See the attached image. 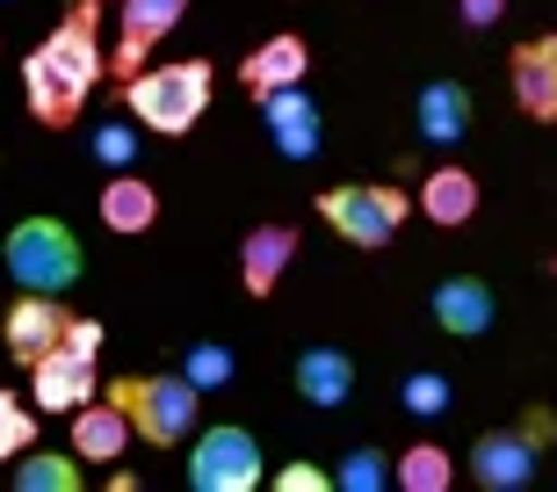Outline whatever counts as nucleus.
I'll return each mask as SVG.
<instances>
[{
    "label": "nucleus",
    "mask_w": 557,
    "mask_h": 492,
    "mask_svg": "<svg viewBox=\"0 0 557 492\" xmlns=\"http://www.w3.org/2000/svg\"><path fill=\"white\" fill-rule=\"evenodd\" d=\"M95 22H102V0H73L59 29L22 59V102H29V123H44V131H73V123H81L87 95H95L102 73H109L102 44H95Z\"/></svg>",
    "instance_id": "f257e3e1"
},
{
    "label": "nucleus",
    "mask_w": 557,
    "mask_h": 492,
    "mask_svg": "<svg viewBox=\"0 0 557 492\" xmlns=\"http://www.w3.org/2000/svg\"><path fill=\"white\" fill-rule=\"evenodd\" d=\"M210 59H166V65H138L124 81V109L131 123L160 131V138H188L210 109Z\"/></svg>",
    "instance_id": "f03ea898"
},
{
    "label": "nucleus",
    "mask_w": 557,
    "mask_h": 492,
    "mask_svg": "<svg viewBox=\"0 0 557 492\" xmlns=\"http://www.w3.org/2000/svg\"><path fill=\"white\" fill-rule=\"evenodd\" d=\"M0 261H8L15 290H44V297H65V290L87 275L81 239H73V225H59V218H22V225L0 239Z\"/></svg>",
    "instance_id": "7ed1b4c3"
},
{
    "label": "nucleus",
    "mask_w": 557,
    "mask_h": 492,
    "mask_svg": "<svg viewBox=\"0 0 557 492\" xmlns=\"http://www.w3.org/2000/svg\"><path fill=\"white\" fill-rule=\"evenodd\" d=\"M550 442H557V413L550 406H529L515 428L478 434L471 456H463V471H471V485H485V492H521L529 478H536V464H543Z\"/></svg>",
    "instance_id": "20e7f679"
},
{
    "label": "nucleus",
    "mask_w": 557,
    "mask_h": 492,
    "mask_svg": "<svg viewBox=\"0 0 557 492\" xmlns=\"http://www.w3.org/2000/svg\"><path fill=\"white\" fill-rule=\"evenodd\" d=\"M109 398L131 413V428H138L145 450H174L196 434V413H203V391L188 384V377H116Z\"/></svg>",
    "instance_id": "39448f33"
},
{
    "label": "nucleus",
    "mask_w": 557,
    "mask_h": 492,
    "mask_svg": "<svg viewBox=\"0 0 557 492\" xmlns=\"http://www.w3.org/2000/svg\"><path fill=\"white\" fill-rule=\"evenodd\" d=\"M319 218H326L333 232L348 246H362V254H376V246H392L398 225L413 218V196L392 182H341L319 196Z\"/></svg>",
    "instance_id": "423d86ee"
},
{
    "label": "nucleus",
    "mask_w": 557,
    "mask_h": 492,
    "mask_svg": "<svg viewBox=\"0 0 557 492\" xmlns=\"http://www.w3.org/2000/svg\"><path fill=\"white\" fill-rule=\"evenodd\" d=\"M261 478H269L261 471V442L247 428L218 420V428L188 434V485L196 492H253Z\"/></svg>",
    "instance_id": "0eeeda50"
},
{
    "label": "nucleus",
    "mask_w": 557,
    "mask_h": 492,
    "mask_svg": "<svg viewBox=\"0 0 557 492\" xmlns=\"http://www.w3.org/2000/svg\"><path fill=\"white\" fill-rule=\"evenodd\" d=\"M507 87H515V109L529 123H557V29L515 44V59H507Z\"/></svg>",
    "instance_id": "6e6552de"
},
{
    "label": "nucleus",
    "mask_w": 557,
    "mask_h": 492,
    "mask_svg": "<svg viewBox=\"0 0 557 492\" xmlns=\"http://www.w3.org/2000/svg\"><path fill=\"white\" fill-rule=\"evenodd\" d=\"M95 384H102V377H95V355L65 348V341L29 362V398H37L44 413H81L87 398H95Z\"/></svg>",
    "instance_id": "1a4fd4ad"
},
{
    "label": "nucleus",
    "mask_w": 557,
    "mask_h": 492,
    "mask_svg": "<svg viewBox=\"0 0 557 492\" xmlns=\"http://www.w3.org/2000/svg\"><path fill=\"white\" fill-rule=\"evenodd\" d=\"M188 15V0H124V22H116V51H109V73L131 81L145 65V51H160L174 37V22Z\"/></svg>",
    "instance_id": "9d476101"
},
{
    "label": "nucleus",
    "mask_w": 557,
    "mask_h": 492,
    "mask_svg": "<svg viewBox=\"0 0 557 492\" xmlns=\"http://www.w3.org/2000/svg\"><path fill=\"white\" fill-rule=\"evenodd\" d=\"M124 442H138V428H131V413L116 406V398H87V406L73 413V434H65V450L81 456L87 471H109V464L124 456Z\"/></svg>",
    "instance_id": "9b49d317"
},
{
    "label": "nucleus",
    "mask_w": 557,
    "mask_h": 492,
    "mask_svg": "<svg viewBox=\"0 0 557 492\" xmlns=\"http://www.w3.org/2000/svg\"><path fill=\"white\" fill-rule=\"evenodd\" d=\"M65 327H73V311H65L59 297L22 290L15 311H8V355H15V362H37V355H51L65 341Z\"/></svg>",
    "instance_id": "f8f14e48"
},
{
    "label": "nucleus",
    "mask_w": 557,
    "mask_h": 492,
    "mask_svg": "<svg viewBox=\"0 0 557 492\" xmlns=\"http://www.w3.org/2000/svg\"><path fill=\"white\" fill-rule=\"evenodd\" d=\"M289 261H297V225H253L239 239V290L247 297H275Z\"/></svg>",
    "instance_id": "ddd939ff"
},
{
    "label": "nucleus",
    "mask_w": 557,
    "mask_h": 492,
    "mask_svg": "<svg viewBox=\"0 0 557 492\" xmlns=\"http://www.w3.org/2000/svg\"><path fill=\"white\" fill-rule=\"evenodd\" d=\"M261 116H269L275 152H283V160H311V152H319V102L305 95V81L261 95Z\"/></svg>",
    "instance_id": "4468645a"
},
{
    "label": "nucleus",
    "mask_w": 557,
    "mask_h": 492,
    "mask_svg": "<svg viewBox=\"0 0 557 492\" xmlns=\"http://www.w3.org/2000/svg\"><path fill=\"white\" fill-rule=\"evenodd\" d=\"M311 73V44L297 37V29H283V37H269L261 51H247L239 59V81H247V95L261 102V95H275V87H297Z\"/></svg>",
    "instance_id": "2eb2a0df"
},
{
    "label": "nucleus",
    "mask_w": 557,
    "mask_h": 492,
    "mask_svg": "<svg viewBox=\"0 0 557 492\" xmlns=\"http://www.w3.org/2000/svg\"><path fill=\"white\" fill-rule=\"evenodd\" d=\"M493 283H478V275H449V283H434V327L456 333V341H478V333L493 327Z\"/></svg>",
    "instance_id": "dca6fc26"
},
{
    "label": "nucleus",
    "mask_w": 557,
    "mask_h": 492,
    "mask_svg": "<svg viewBox=\"0 0 557 492\" xmlns=\"http://www.w3.org/2000/svg\"><path fill=\"white\" fill-rule=\"evenodd\" d=\"M413 131L428 145H463V138H471V95H463V81H428V87H420Z\"/></svg>",
    "instance_id": "f3484780"
},
{
    "label": "nucleus",
    "mask_w": 557,
    "mask_h": 492,
    "mask_svg": "<svg viewBox=\"0 0 557 492\" xmlns=\"http://www.w3.org/2000/svg\"><path fill=\"white\" fill-rule=\"evenodd\" d=\"M289 377H297V398L305 406L333 413V406H348V391H355V355L348 348H305Z\"/></svg>",
    "instance_id": "a211bd4d"
},
{
    "label": "nucleus",
    "mask_w": 557,
    "mask_h": 492,
    "mask_svg": "<svg viewBox=\"0 0 557 492\" xmlns=\"http://www.w3.org/2000/svg\"><path fill=\"white\" fill-rule=\"evenodd\" d=\"M95 210H102L109 232H124V239H131V232H152V218H160V188L124 167V174H109V182H102V204H95Z\"/></svg>",
    "instance_id": "6ab92c4d"
},
{
    "label": "nucleus",
    "mask_w": 557,
    "mask_h": 492,
    "mask_svg": "<svg viewBox=\"0 0 557 492\" xmlns=\"http://www.w3.org/2000/svg\"><path fill=\"white\" fill-rule=\"evenodd\" d=\"M420 218H434L442 232L471 225L478 218V174L471 167H434L428 182H420Z\"/></svg>",
    "instance_id": "aec40b11"
},
{
    "label": "nucleus",
    "mask_w": 557,
    "mask_h": 492,
    "mask_svg": "<svg viewBox=\"0 0 557 492\" xmlns=\"http://www.w3.org/2000/svg\"><path fill=\"white\" fill-rule=\"evenodd\" d=\"M15 485L22 492H81L87 485V464L73 450H22Z\"/></svg>",
    "instance_id": "412c9836"
},
{
    "label": "nucleus",
    "mask_w": 557,
    "mask_h": 492,
    "mask_svg": "<svg viewBox=\"0 0 557 492\" xmlns=\"http://www.w3.org/2000/svg\"><path fill=\"white\" fill-rule=\"evenodd\" d=\"M398 485L406 492H449L456 485V464L442 442H413V450L398 456Z\"/></svg>",
    "instance_id": "4be33fe9"
},
{
    "label": "nucleus",
    "mask_w": 557,
    "mask_h": 492,
    "mask_svg": "<svg viewBox=\"0 0 557 492\" xmlns=\"http://www.w3.org/2000/svg\"><path fill=\"white\" fill-rule=\"evenodd\" d=\"M333 485H341V492H384V485H398V464L362 442V450H348L341 464H333Z\"/></svg>",
    "instance_id": "5701e85b"
},
{
    "label": "nucleus",
    "mask_w": 557,
    "mask_h": 492,
    "mask_svg": "<svg viewBox=\"0 0 557 492\" xmlns=\"http://www.w3.org/2000/svg\"><path fill=\"white\" fill-rule=\"evenodd\" d=\"M22 450H37V413L22 406L15 391H0V464L22 456Z\"/></svg>",
    "instance_id": "b1692460"
},
{
    "label": "nucleus",
    "mask_w": 557,
    "mask_h": 492,
    "mask_svg": "<svg viewBox=\"0 0 557 492\" xmlns=\"http://www.w3.org/2000/svg\"><path fill=\"white\" fill-rule=\"evenodd\" d=\"M182 377L196 391H225L232 384V348H218V341H196L188 348V362H182Z\"/></svg>",
    "instance_id": "393cba45"
},
{
    "label": "nucleus",
    "mask_w": 557,
    "mask_h": 492,
    "mask_svg": "<svg viewBox=\"0 0 557 492\" xmlns=\"http://www.w3.org/2000/svg\"><path fill=\"white\" fill-rule=\"evenodd\" d=\"M95 160H102L109 174H124V167L138 160V131H131V123H102V131H95Z\"/></svg>",
    "instance_id": "a878e982"
},
{
    "label": "nucleus",
    "mask_w": 557,
    "mask_h": 492,
    "mask_svg": "<svg viewBox=\"0 0 557 492\" xmlns=\"http://www.w3.org/2000/svg\"><path fill=\"white\" fill-rule=\"evenodd\" d=\"M449 406V377H434V369H420V377H406V413L413 420H428V413Z\"/></svg>",
    "instance_id": "bb28decb"
},
{
    "label": "nucleus",
    "mask_w": 557,
    "mask_h": 492,
    "mask_svg": "<svg viewBox=\"0 0 557 492\" xmlns=\"http://www.w3.org/2000/svg\"><path fill=\"white\" fill-rule=\"evenodd\" d=\"M333 471H319V464H283L275 471V492H326Z\"/></svg>",
    "instance_id": "cd10ccee"
},
{
    "label": "nucleus",
    "mask_w": 557,
    "mask_h": 492,
    "mask_svg": "<svg viewBox=\"0 0 557 492\" xmlns=\"http://www.w3.org/2000/svg\"><path fill=\"white\" fill-rule=\"evenodd\" d=\"M456 15H463V29H493L507 15V0H456Z\"/></svg>",
    "instance_id": "c85d7f7f"
}]
</instances>
